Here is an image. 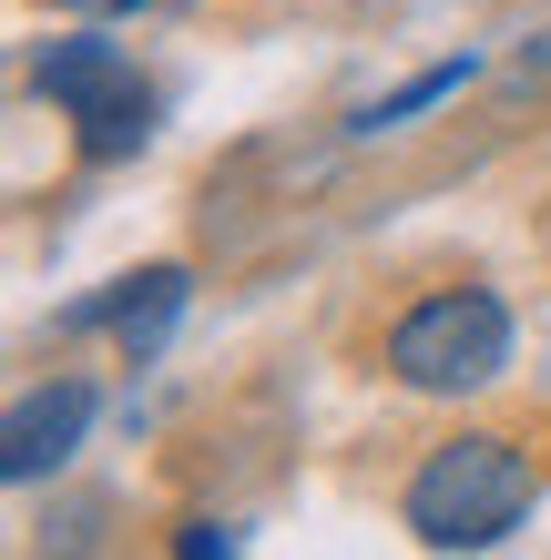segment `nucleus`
<instances>
[{"instance_id": "6", "label": "nucleus", "mask_w": 551, "mask_h": 560, "mask_svg": "<svg viewBox=\"0 0 551 560\" xmlns=\"http://www.w3.org/2000/svg\"><path fill=\"white\" fill-rule=\"evenodd\" d=\"M470 72H480L470 51H460V61H429V72H418V82H399V92H388V103H368L358 122H347V133H399L409 113H429V103H449V92H460Z\"/></svg>"}, {"instance_id": "7", "label": "nucleus", "mask_w": 551, "mask_h": 560, "mask_svg": "<svg viewBox=\"0 0 551 560\" xmlns=\"http://www.w3.org/2000/svg\"><path fill=\"white\" fill-rule=\"evenodd\" d=\"M174 550H184V560H205V550H236V530H225V520H184Z\"/></svg>"}, {"instance_id": "8", "label": "nucleus", "mask_w": 551, "mask_h": 560, "mask_svg": "<svg viewBox=\"0 0 551 560\" xmlns=\"http://www.w3.org/2000/svg\"><path fill=\"white\" fill-rule=\"evenodd\" d=\"M51 11H72V21H113V11H134V0H51Z\"/></svg>"}, {"instance_id": "4", "label": "nucleus", "mask_w": 551, "mask_h": 560, "mask_svg": "<svg viewBox=\"0 0 551 560\" xmlns=\"http://www.w3.org/2000/svg\"><path fill=\"white\" fill-rule=\"evenodd\" d=\"M82 428H92V377H51V387H31V398L11 408V439H0V479H42L61 469V458L82 448Z\"/></svg>"}, {"instance_id": "3", "label": "nucleus", "mask_w": 551, "mask_h": 560, "mask_svg": "<svg viewBox=\"0 0 551 560\" xmlns=\"http://www.w3.org/2000/svg\"><path fill=\"white\" fill-rule=\"evenodd\" d=\"M31 82H42V103L72 122L82 163H123V153H144V133H153V82L134 72V51H123V42L61 31V42H42Z\"/></svg>"}, {"instance_id": "5", "label": "nucleus", "mask_w": 551, "mask_h": 560, "mask_svg": "<svg viewBox=\"0 0 551 560\" xmlns=\"http://www.w3.org/2000/svg\"><path fill=\"white\" fill-rule=\"evenodd\" d=\"M184 295H194V276H184V266H144V276H123L103 306H82L72 326H113L123 357H164L174 316H184Z\"/></svg>"}, {"instance_id": "1", "label": "nucleus", "mask_w": 551, "mask_h": 560, "mask_svg": "<svg viewBox=\"0 0 551 560\" xmlns=\"http://www.w3.org/2000/svg\"><path fill=\"white\" fill-rule=\"evenodd\" d=\"M531 458L510 448V439H491V428H460V439H439L429 458L409 469V500H399V520L429 550H491V540H510L531 520Z\"/></svg>"}, {"instance_id": "2", "label": "nucleus", "mask_w": 551, "mask_h": 560, "mask_svg": "<svg viewBox=\"0 0 551 560\" xmlns=\"http://www.w3.org/2000/svg\"><path fill=\"white\" fill-rule=\"evenodd\" d=\"M510 368V306L491 285H439L388 326V377L418 398H470Z\"/></svg>"}]
</instances>
